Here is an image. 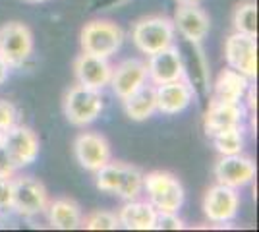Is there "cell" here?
Wrapping results in <instances>:
<instances>
[{"mask_svg":"<svg viewBox=\"0 0 259 232\" xmlns=\"http://www.w3.org/2000/svg\"><path fill=\"white\" fill-rule=\"evenodd\" d=\"M12 209V178H0V211Z\"/></svg>","mask_w":259,"mask_h":232,"instance_id":"obj_30","label":"cell"},{"mask_svg":"<svg viewBox=\"0 0 259 232\" xmlns=\"http://www.w3.org/2000/svg\"><path fill=\"white\" fill-rule=\"evenodd\" d=\"M47 213H49L51 226L58 228V230H74V228H79L81 221H83L81 207L70 198H58L54 199V201H49Z\"/></svg>","mask_w":259,"mask_h":232,"instance_id":"obj_19","label":"cell"},{"mask_svg":"<svg viewBox=\"0 0 259 232\" xmlns=\"http://www.w3.org/2000/svg\"><path fill=\"white\" fill-rule=\"evenodd\" d=\"M211 140L221 155H236L242 153V149H244L242 126H234V128H227L223 132H217L215 135H211Z\"/></svg>","mask_w":259,"mask_h":232,"instance_id":"obj_24","label":"cell"},{"mask_svg":"<svg viewBox=\"0 0 259 232\" xmlns=\"http://www.w3.org/2000/svg\"><path fill=\"white\" fill-rule=\"evenodd\" d=\"M124 103V111L128 114V118L136 122L147 120L157 112V93L155 85H141L138 91H134L130 97L122 101Z\"/></svg>","mask_w":259,"mask_h":232,"instance_id":"obj_21","label":"cell"},{"mask_svg":"<svg viewBox=\"0 0 259 232\" xmlns=\"http://www.w3.org/2000/svg\"><path fill=\"white\" fill-rule=\"evenodd\" d=\"M74 155L81 168L97 172L110 161V144L101 133L83 132L74 140Z\"/></svg>","mask_w":259,"mask_h":232,"instance_id":"obj_11","label":"cell"},{"mask_svg":"<svg viewBox=\"0 0 259 232\" xmlns=\"http://www.w3.org/2000/svg\"><path fill=\"white\" fill-rule=\"evenodd\" d=\"M23 2H29V4H41V2H47V0H23Z\"/></svg>","mask_w":259,"mask_h":232,"instance_id":"obj_34","label":"cell"},{"mask_svg":"<svg viewBox=\"0 0 259 232\" xmlns=\"http://www.w3.org/2000/svg\"><path fill=\"white\" fill-rule=\"evenodd\" d=\"M178 4H199L201 0H176Z\"/></svg>","mask_w":259,"mask_h":232,"instance_id":"obj_33","label":"cell"},{"mask_svg":"<svg viewBox=\"0 0 259 232\" xmlns=\"http://www.w3.org/2000/svg\"><path fill=\"white\" fill-rule=\"evenodd\" d=\"M81 51L89 55L110 58L120 51L124 43V31L122 27L108 20H93L83 25L79 35Z\"/></svg>","mask_w":259,"mask_h":232,"instance_id":"obj_3","label":"cell"},{"mask_svg":"<svg viewBox=\"0 0 259 232\" xmlns=\"http://www.w3.org/2000/svg\"><path fill=\"white\" fill-rule=\"evenodd\" d=\"M120 226L128 230H153L157 222V209L149 201L143 199H130L118 211Z\"/></svg>","mask_w":259,"mask_h":232,"instance_id":"obj_18","label":"cell"},{"mask_svg":"<svg viewBox=\"0 0 259 232\" xmlns=\"http://www.w3.org/2000/svg\"><path fill=\"white\" fill-rule=\"evenodd\" d=\"M124 0H93V6L95 8H101V10H107L110 6H114V4H122Z\"/></svg>","mask_w":259,"mask_h":232,"instance_id":"obj_32","label":"cell"},{"mask_svg":"<svg viewBox=\"0 0 259 232\" xmlns=\"http://www.w3.org/2000/svg\"><path fill=\"white\" fill-rule=\"evenodd\" d=\"M49 194L41 180L33 176L12 178V209L22 217H35L45 213Z\"/></svg>","mask_w":259,"mask_h":232,"instance_id":"obj_6","label":"cell"},{"mask_svg":"<svg viewBox=\"0 0 259 232\" xmlns=\"http://www.w3.org/2000/svg\"><path fill=\"white\" fill-rule=\"evenodd\" d=\"M155 228H161V230H180V228H184V221L178 217V213H157Z\"/></svg>","mask_w":259,"mask_h":232,"instance_id":"obj_28","label":"cell"},{"mask_svg":"<svg viewBox=\"0 0 259 232\" xmlns=\"http://www.w3.org/2000/svg\"><path fill=\"white\" fill-rule=\"evenodd\" d=\"M234 31L257 37V4L253 0H244L240 2L232 16Z\"/></svg>","mask_w":259,"mask_h":232,"instance_id":"obj_22","label":"cell"},{"mask_svg":"<svg viewBox=\"0 0 259 232\" xmlns=\"http://www.w3.org/2000/svg\"><path fill=\"white\" fill-rule=\"evenodd\" d=\"M18 120V111L12 105L10 101L0 99V133L6 132L8 128H12Z\"/></svg>","mask_w":259,"mask_h":232,"instance_id":"obj_27","label":"cell"},{"mask_svg":"<svg viewBox=\"0 0 259 232\" xmlns=\"http://www.w3.org/2000/svg\"><path fill=\"white\" fill-rule=\"evenodd\" d=\"M10 70H12V68L4 62V58L0 56V85L8 81V77H10Z\"/></svg>","mask_w":259,"mask_h":232,"instance_id":"obj_31","label":"cell"},{"mask_svg":"<svg viewBox=\"0 0 259 232\" xmlns=\"http://www.w3.org/2000/svg\"><path fill=\"white\" fill-rule=\"evenodd\" d=\"M101 112H103V97L97 89H89L77 83L66 93L64 114L70 124L87 126L97 120Z\"/></svg>","mask_w":259,"mask_h":232,"instance_id":"obj_5","label":"cell"},{"mask_svg":"<svg viewBox=\"0 0 259 232\" xmlns=\"http://www.w3.org/2000/svg\"><path fill=\"white\" fill-rule=\"evenodd\" d=\"M18 172V166L14 165L10 155L6 153L4 145L0 144V178H14Z\"/></svg>","mask_w":259,"mask_h":232,"instance_id":"obj_29","label":"cell"},{"mask_svg":"<svg viewBox=\"0 0 259 232\" xmlns=\"http://www.w3.org/2000/svg\"><path fill=\"white\" fill-rule=\"evenodd\" d=\"M141 192H143V172L136 166L126 165V172H124V178H122V184H120L116 196L130 201V199L140 198Z\"/></svg>","mask_w":259,"mask_h":232,"instance_id":"obj_25","label":"cell"},{"mask_svg":"<svg viewBox=\"0 0 259 232\" xmlns=\"http://www.w3.org/2000/svg\"><path fill=\"white\" fill-rule=\"evenodd\" d=\"M81 226L87 230H116L120 226L118 215L112 211H93L81 221Z\"/></svg>","mask_w":259,"mask_h":232,"instance_id":"obj_26","label":"cell"},{"mask_svg":"<svg viewBox=\"0 0 259 232\" xmlns=\"http://www.w3.org/2000/svg\"><path fill=\"white\" fill-rule=\"evenodd\" d=\"M242 120H244L242 103H225V101L213 99L203 116V128L207 135L211 137L217 132H223L227 128L242 126Z\"/></svg>","mask_w":259,"mask_h":232,"instance_id":"obj_17","label":"cell"},{"mask_svg":"<svg viewBox=\"0 0 259 232\" xmlns=\"http://www.w3.org/2000/svg\"><path fill=\"white\" fill-rule=\"evenodd\" d=\"M143 192L157 213H178L184 205V188L172 172L153 170L143 174Z\"/></svg>","mask_w":259,"mask_h":232,"instance_id":"obj_1","label":"cell"},{"mask_svg":"<svg viewBox=\"0 0 259 232\" xmlns=\"http://www.w3.org/2000/svg\"><path fill=\"white\" fill-rule=\"evenodd\" d=\"M0 144L4 145L6 153L10 155V159L18 168L35 163L41 147L37 133L27 126H18V124H14L6 132L0 133Z\"/></svg>","mask_w":259,"mask_h":232,"instance_id":"obj_7","label":"cell"},{"mask_svg":"<svg viewBox=\"0 0 259 232\" xmlns=\"http://www.w3.org/2000/svg\"><path fill=\"white\" fill-rule=\"evenodd\" d=\"M145 68H147V79L153 85H161V83H168V81L186 77L182 56L174 44L164 51L155 53V55H149Z\"/></svg>","mask_w":259,"mask_h":232,"instance_id":"obj_12","label":"cell"},{"mask_svg":"<svg viewBox=\"0 0 259 232\" xmlns=\"http://www.w3.org/2000/svg\"><path fill=\"white\" fill-rule=\"evenodd\" d=\"M74 76H76L79 85L103 91L110 83L112 66H110L108 58L83 53V55L77 56L76 62H74Z\"/></svg>","mask_w":259,"mask_h":232,"instance_id":"obj_14","label":"cell"},{"mask_svg":"<svg viewBox=\"0 0 259 232\" xmlns=\"http://www.w3.org/2000/svg\"><path fill=\"white\" fill-rule=\"evenodd\" d=\"M249 89V77L240 74L232 68H225L215 81V97L217 101L225 103H242Z\"/></svg>","mask_w":259,"mask_h":232,"instance_id":"obj_20","label":"cell"},{"mask_svg":"<svg viewBox=\"0 0 259 232\" xmlns=\"http://www.w3.org/2000/svg\"><path fill=\"white\" fill-rule=\"evenodd\" d=\"M126 172V163H112L108 161L105 166H101L97 172V188L108 194H118L122 178Z\"/></svg>","mask_w":259,"mask_h":232,"instance_id":"obj_23","label":"cell"},{"mask_svg":"<svg viewBox=\"0 0 259 232\" xmlns=\"http://www.w3.org/2000/svg\"><path fill=\"white\" fill-rule=\"evenodd\" d=\"M215 178L219 184H225L234 190L248 186L255 178V163L251 157L242 153L221 155L215 165Z\"/></svg>","mask_w":259,"mask_h":232,"instance_id":"obj_10","label":"cell"},{"mask_svg":"<svg viewBox=\"0 0 259 232\" xmlns=\"http://www.w3.org/2000/svg\"><path fill=\"white\" fill-rule=\"evenodd\" d=\"M238 209H240V196L238 190L219 184L207 190L205 198H203V213L211 222L225 224L236 219Z\"/></svg>","mask_w":259,"mask_h":232,"instance_id":"obj_9","label":"cell"},{"mask_svg":"<svg viewBox=\"0 0 259 232\" xmlns=\"http://www.w3.org/2000/svg\"><path fill=\"white\" fill-rule=\"evenodd\" d=\"M176 29L174 22L166 16H147L141 18L132 29V41L143 55H155L174 44Z\"/></svg>","mask_w":259,"mask_h":232,"instance_id":"obj_2","label":"cell"},{"mask_svg":"<svg viewBox=\"0 0 259 232\" xmlns=\"http://www.w3.org/2000/svg\"><path fill=\"white\" fill-rule=\"evenodd\" d=\"M172 22L174 29L192 44L201 43L211 29L209 16L203 8H199V4H178Z\"/></svg>","mask_w":259,"mask_h":232,"instance_id":"obj_13","label":"cell"},{"mask_svg":"<svg viewBox=\"0 0 259 232\" xmlns=\"http://www.w3.org/2000/svg\"><path fill=\"white\" fill-rule=\"evenodd\" d=\"M145 83H147L145 62H141L138 58H128V60L120 62L116 68H112V77H110L108 85H112L114 95L124 101Z\"/></svg>","mask_w":259,"mask_h":232,"instance_id":"obj_16","label":"cell"},{"mask_svg":"<svg viewBox=\"0 0 259 232\" xmlns=\"http://www.w3.org/2000/svg\"><path fill=\"white\" fill-rule=\"evenodd\" d=\"M225 58L228 68L236 70L246 77L257 76V41L253 35L234 33L225 41Z\"/></svg>","mask_w":259,"mask_h":232,"instance_id":"obj_8","label":"cell"},{"mask_svg":"<svg viewBox=\"0 0 259 232\" xmlns=\"http://www.w3.org/2000/svg\"><path fill=\"white\" fill-rule=\"evenodd\" d=\"M33 55V33L22 22H8L0 27V56L10 68L23 66Z\"/></svg>","mask_w":259,"mask_h":232,"instance_id":"obj_4","label":"cell"},{"mask_svg":"<svg viewBox=\"0 0 259 232\" xmlns=\"http://www.w3.org/2000/svg\"><path fill=\"white\" fill-rule=\"evenodd\" d=\"M155 93H157V111L168 116L184 112L195 97L194 87L186 77L155 85Z\"/></svg>","mask_w":259,"mask_h":232,"instance_id":"obj_15","label":"cell"}]
</instances>
